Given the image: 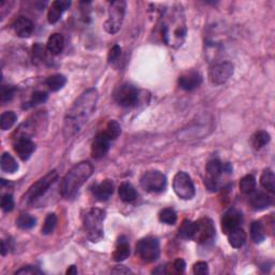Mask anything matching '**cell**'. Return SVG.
Returning a JSON list of instances; mask_svg holds the SVG:
<instances>
[{
    "mask_svg": "<svg viewBox=\"0 0 275 275\" xmlns=\"http://www.w3.org/2000/svg\"><path fill=\"white\" fill-rule=\"evenodd\" d=\"M97 102L98 92L95 88H90L82 92L66 114L64 123V136L66 139L72 138L86 125L96 110Z\"/></svg>",
    "mask_w": 275,
    "mask_h": 275,
    "instance_id": "cell-1",
    "label": "cell"
},
{
    "mask_svg": "<svg viewBox=\"0 0 275 275\" xmlns=\"http://www.w3.org/2000/svg\"><path fill=\"white\" fill-rule=\"evenodd\" d=\"M94 167L88 162H82L73 165L64 176L60 184V194L66 199L72 198L82 185L91 178Z\"/></svg>",
    "mask_w": 275,
    "mask_h": 275,
    "instance_id": "cell-2",
    "label": "cell"
},
{
    "mask_svg": "<svg viewBox=\"0 0 275 275\" xmlns=\"http://www.w3.org/2000/svg\"><path fill=\"white\" fill-rule=\"evenodd\" d=\"M182 7L173 8L172 12L168 15V19L163 24V38L165 42L173 48H179L183 44L187 34L185 18Z\"/></svg>",
    "mask_w": 275,
    "mask_h": 275,
    "instance_id": "cell-3",
    "label": "cell"
},
{
    "mask_svg": "<svg viewBox=\"0 0 275 275\" xmlns=\"http://www.w3.org/2000/svg\"><path fill=\"white\" fill-rule=\"evenodd\" d=\"M106 212L100 209H91L83 215V226L87 238L92 242H98L103 238V220Z\"/></svg>",
    "mask_w": 275,
    "mask_h": 275,
    "instance_id": "cell-4",
    "label": "cell"
},
{
    "mask_svg": "<svg viewBox=\"0 0 275 275\" xmlns=\"http://www.w3.org/2000/svg\"><path fill=\"white\" fill-rule=\"evenodd\" d=\"M58 178V173L56 170L50 171V172L40 179L28 189L27 193L24 196V200L27 204H33L36 201L39 200L41 197H43L52 185L55 183V181Z\"/></svg>",
    "mask_w": 275,
    "mask_h": 275,
    "instance_id": "cell-5",
    "label": "cell"
},
{
    "mask_svg": "<svg viewBox=\"0 0 275 275\" xmlns=\"http://www.w3.org/2000/svg\"><path fill=\"white\" fill-rule=\"evenodd\" d=\"M127 4L123 0L111 2L109 8V18L105 23V29L109 34L114 35L121 29L124 18H125Z\"/></svg>",
    "mask_w": 275,
    "mask_h": 275,
    "instance_id": "cell-6",
    "label": "cell"
},
{
    "mask_svg": "<svg viewBox=\"0 0 275 275\" xmlns=\"http://www.w3.org/2000/svg\"><path fill=\"white\" fill-rule=\"evenodd\" d=\"M137 255L144 262L156 261L160 255V246L157 238L147 237L140 240L136 246Z\"/></svg>",
    "mask_w": 275,
    "mask_h": 275,
    "instance_id": "cell-7",
    "label": "cell"
},
{
    "mask_svg": "<svg viewBox=\"0 0 275 275\" xmlns=\"http://www.w3.org/2000/svg\"><path fill=\"white\" fill-rule=\"evenodd\" d=\"M140 184H141V187L147 193L158 194L165 189L167 178L160 171H147L142 175L141 180H140Z\"/></svg>",
    "mask_w": 275,
    "mask_h": 275,
    "instance_id": "cell-8",
    "label": "cell"
},
{
    "mask_svg": "<svg viewBox=\"0 0 275 275\" xmlns=\"http://www.w3.org/2000/svg\"><path fill=\"white\" fill-rule=\"evenodd\" d=\"M215 235V226L212 220L203 217L194 222V233L191 240L200 244H206L214 240Z\"/></svg>",
    "mask_w": 275,
    "mask_h": 275,
    "instance_id": "cell-9",
    "label": "cell"
},
{
    "mask_svg": "<svg viewBox=\"0 0 275 275\" xmlns=\"http://www.w3.org/2000/svg\"><path fill=\"white\" fill-rule=\"evenodd\" d=\"M173 189L178 197L183 200L193 199L196 194L193 181H191L190 176L183 171L175 174L173 179Z\"/></svg>",
    "mask_w": 275,
    "mask_h": 275,
    "instance_id": "cell-10",
    "label": "cell"
},
{
    "mask_svg": "<svg viewBox=\"0 0 275 275\" xmlns=\"http://www.w3.org/2000/svg\"><path fill=\"white\" fill-rule=\"evenodd\" d=\"M224 172V165L219 159H212L206 164L204 185L210 191H217L220 188V179Z\"/></svg>",
    "mask_w": 275,
    "mask_h": 275,
    "instance_id": "cell-11",
    "label": "cell"
},
{
    "mask_svg": "<svg viewBox=\"0 0 275 275\" xmlns=\"http://www.w3.org/2000/svg\"><path fill=\"white\" fill-rule=\"evenodd\" d=\"M233 74V65L230 61H221L213 65L209 71V79L213 85H221Z\"/></svg>",
    "mask_w": 275,
    "mask_h": 275,
    "instance_id": "cell-12",
    "label": "cell"
},
{
    "mask_svg": "<svg viewBox=\"0 0 275 275\" xmlns=\"http://www.w3.org/2000/svg\"><path fill=\"white\" fill-rule=\"evenodd\" d=\"M116 102L122 107H131L136 105L139 98V91L133 85L125 83L119 86L114 94Z\"/></svg>",
    "mask_w": 275,
    "mask_h": 275,
    "instance_id": "cell-13",
    "label": "cell"
},
{
    "mask_svg": "<svg viewBox=\"0 0 275 275\" xmlns=\"http://www.w3.org/2000/svg\"><path fill=\"white\" fill-rule=\"evenodd\" d=\"M110 142L111 140L109 139L105 131L98 133L92 143V156L95 159L105 157L110 148Z\"/></svg>",
    "mask_w": 275,
    "mask_h": 275,
    "instance_id": "cell-14",
    "label": "cell"
},
{
    "mask_svg": "<svg viewBox=\"0 0 275 275\" xmlns=\"http://www.w3.org/2000/svg\"><path fill=\"white\" fill-rule=\"evenodd\" d=\"M15 153L18 155V157L22 160H27L32 156V154L36 149V144L32 141L30 138L19 137L15 139L13 144Z\"/></svg>",
    "mask_w": 275,
    "mask_h": 275,
    "instance_id": "cell-15",
    "label": "cell"
},
{
    "mask_svg": "<svg viewBox=\"0 0 275 275\" xmlns=\"http://www.w3.org/2000/svg\"><path fill=\"white\" fill-rule=\"evenodd\" d=\"M242 221V214L237 209H230L227 211L221 219V229L222 232L230 233L232 230L240 226Z\"/></svg>",
    "mask_w": 275,
    "mask_h": 275,
    "instance_id": "cell-16",
    "label": "cell"
},
{
    "mask_svg": "<svg viewBox=\"0 0 275 275\" xmlns=\"http://www.w3.org/2000/svg\"><path fill=\"white\" fill-rule=\"evenodd\" d=\"M202 83V76L197 71L186 72L183 75L179 77V85L184 91H194L199 87Z\"/></svg>",
    "mask_w": 275,
    "mask_h": 275,
    "instance_id": "cell-17",
    "label": "cell"
},
{
    "mask_svg": "<svg viewBox=\"0 0 275 275\" xmlns=\"http://www.w3.org/2000/svg\"><path fill=\"white\" fill-rule=\"evenodd\" d=\"M92 193L99 201H107L114 193V183L112 180H105L101 183L92 186Z\"/></svg>",
    "mask_w": 275,
    "mask_h": 275,
    "instance_id": "cell-18",
    "label": "cell"
},
{
    "mask_svg": "<svg viewBox=\"0 0 275 275\" xmlns=\"http://www.w3.org/2000/svg\"><path fill=\"white\" fill-rule=\"evenodd\" d=\"M71 6V2L68 0H56L52 2L48 12V20L50 24H55L60 19L61 15L67 9Z\"/></svg>",
    "mask_w": 275,
    "mask_h": 275,
    "instance_id": "cell-19",
    "label": "cell"
},
{
    "mask_svg": "<svg viewBox=\"0 0 275 275\" xmlns=\"http://www.w3.org/2000/svg\"><path fill=\"white\" fill-rule=\"evenodd\" d=\"M34 23L28 18L18 17L13 23V29L19 38H28L34 32Z\"/></svg>",
    "mask_w": 275,
    "mask_h": 275,
    "instance_id": "cell-20",
    "label": "cell"
},
{
    "mask_svg": "<svg viewBox=\"0 0 275 275\" xmlns=\"http://www.w3.org/2000/svg\"><path fill=\"white\" fill-rule=\"evenodd\" d=\"M250 195V205L255 211L266 210L273 202L271 197L262 193V191H254V193Z\"/></svg>",
    "mask_w": 275,
    "mask_h": 275,
    "instance_id": "cell-21",
    "label": "cell"
},
{
    "mask_svg": "<svg viewBox=\"0 0 275 275\" xmlns=\"http://www.w3.org/2000/svg\"><path fill=\"white\" fill-rule=\"evenodd\" d=\"M130 255V245L125 237H121L116 243V248L113 253V259L117 262L126 260Z\"/></svg>",
    "mask_w": 275,
    "mask_h": 275,
    "instance_id": "cell-22",
    "label": "cell"
},
{
    "mask_svg": "<svg viewBox=\"0 0 275 275\" xmlns=\"http://www.w3.org/2000/svg\"><path fill=\"white\" fill-rule=\"evenodd\" d=\"M65 40L60 34H53L49 38L46 42V50H48L52 55H58L64 50Z\"/></svg>",
    "mask_w": 275,
    "mask_h": 275,
    "instance_id": "cell-23",
    "label": "cell"
},
{
    "mask_svg": "<svg viewBox=\"0 0 275 275\" xmlns=\"http://www.w3.org/2000/svg\"><path fill=\"white\" fill-rule=\"evenodd\" d=\"M228 240L233 248H241L246 242V233L242 228L238 227L230 233H228Z\"/></svg>",
    "mask_w": 275,
    "mask_h": 275,
    "instance_id": "cell-24",
    "label": "cell"
},
{
    "mask_svg": "<svg viewBox=\"0 0 275 275\" xmlns=\"http://www.w3.org/2000/svg\"><path fill=\"white\" fill-rule=\"evenodd\" d=\"M118 196L124 202H132L137 199V191L130 183H122L118 188Z\"/></svg>",
    "mask_w": 275,
    "mask_h": 275,
    "instance_id": "cell-25",
    "label": "cell"
},
{
    "mask_svg": "<svg viewBox=\"0 0 275 275\" xmlns=\"http://www.w3.org/2000/svg\"><path fill=\"white\" fill-rule=\"evenodd\" d=\"M260 184L269 193H275V175L271 169H266L260 176Z\"/></svg>",
    "mask_w": 275,
    "mask_h": 275,
    "instance_id": "cell-26",
    "label": "cell"
},
{
    "mask_svg": "<svg viewBox=\"0 0 275 275\" xmlns=\"http://www.w3.org/2000/svg\"><path fill=\"white\" fill-rule=\"evenodd\" d=\"M270 140H271V137H270L269 132L264 130H259L254 133V136L252 137L251 140V143L252 147L255 149H260L263 147H266V145L270 142Z\"/></svg>",
    "mask_w": 275,
    "mask_h": 275,
    "instance_id": "cell-27",
    "label": "cell"
},
{
    "mask_svg": "<svg viewBox=\"0 0 275 275\" xmlns=\"http://www.w3.org/2000/svg\"><path fill=\"white\" fill-rule=\"evenodd\" d=\"M1 170L6 173H14L18 170V165L9 153H3L1 156Z\"/></svg>",
    "mask_w": 275,
    "mask_h": 275,
    "instance_id": "cell-28",
    "label": "cell"
},
{
    "mask_svg": "<svg viewBox=\"0 0 275 275\" xmlns=\"http://www.w3.org/2000/svg\"><path fill=\"white\" fill-rule=\"evenodd\" d=\"M256 189V179L252 174L243 176L240 181V191L244 195H250Z\"/></svg>",
    "mask_w": 275,
    "mask_h": 275,
    "instance_id": "cell-29",
    "label": "cell"
},
{
    "mask_svg": "<svg viewBox=\"0 0 275 275\" xmlns=\"http://www.w3.org/2000/svg\"><path fill=\"white\" fill-rule=\"evenodd\" d=\"M67 83L66 76L63 74H53L49 76L45 81L46 86H49L52 92H58L63 88Z\"/></svg>",
    "mask_w": 275,
    "mask_h": 275,
    "instance_id": "cell-30",
    "label": "cell"
},
{
    "mask_svg": "<svg viewBox=\"0 0 275 275\" xmlns=\"http://www.w3.org/2000/svg\"><path fill=\"white\" fill-rule=\"evenodd\" d=\"M251 236L255 243H261L266 238V230L260 221H254L251 226Z\"/></svg>",
    "mask_w": 275,
    "mask_h": 275,
    "instance_id": "cell-31",
    "label": "cell"
},
{
    "mask_svg": "<svg viewBox=\"0 0 275 275\" xmlns=\"http://www.w3.org/2000/svg\"><path fill=\"white\" fill-rule=\"evenodd\" d=\"M36 225H37V220L35 219L33 215L30 214H20L18 220H17V226L19 228V229L23 230H28L32 229Z\"/></svg>",
    "mask_w": 275,
    "mask_h": 275,
    "instance_id": "cell-32",
    "label": "cell"
},
{
    "mask_svg": "<svg viewBox=\"0 0 275 275\" xmlns=\"http://www.w3.org/2000/svg\"><path fill=\"white\" fill-rule=\"evenodd\" d=\"M18 116L13 111H7L3 112L1 114V117H0V127H1L2 130H9L10 128H12V126L17 123Z\"/></svg>",
    "mask_w": 275,
    "mask_h": 275,
    "instance_id": "cell-33",
    "label": "cell"
},
{
    "mask_svg": "<svg viewBox=\"0 0 275 275\" xmlns=\"http://www.w3.org/2000/svg\"><path fill=\"white\" fill-rule=\"evenodd\" d=\"M158 216H159V220L167 225H174L176 220H178L176 212L173 209H170V207H167V209L160 211Z\"/></svg>",
    "mask_w": 275,
    "mask_h": 275,
    "instance_id": "cell-34",
    "label": "cell"
},
{
    "mask_svg": "<svg viewBox=\"0 0 275 275\" xmlns=\"http://www.w3.org/2000/svg\"><path fill=\"white\" fill-rule=\"evenodd\" d=\"M105 133L111 141L112 140H116L119 137V134L122 133V127L116 121H110L108 123Z\"/></svg>",
    "mask_w": 275,
    "mask_h": 275,
    "instance_id": "cell-35",
    "label": "cell"
},
{
    "mask_svg": "<svg viewBox=\"0 0 275 275\" xmlns=\"http://www.w3.org/2000/svg\"><path fill=\"white\" fill-rule=\"evenodd\" d=\"M193 233H194V222L191 220H185L179 229V236L182 238H184V240H189V238H193Z\"/></svg>",
    "mask_w": 275,
    "mask_h": 275,
    "instance_id": "cell-36",
    "label": "cell"
},
{
    "mask_svg": "<svg viewBox=\"0 0 275 275\" xmlns=\"http://www.w3.org/2000/svg\"><path fill=\"white\" fill-rule=\"evenodd\" d=\"M186 263L183 259H176L172 263L165 268V273L167 274H181L185 271Z\"/></svg>",
    "mask_w": 275,
    "mask_h": 275,
    "instance_id": "cell-37",
    "label": "cell"
},
{
    "mask_svg": "<svg viewBox=\"0 0 275 275\" xmlns=\"http://www.w3.org/2000/svg\"><path fill=\"white\" fill-rule=\"evenodd\" d=\"M56 225H57L56 215L54 214V213H50V214H48V216H46L43 227H42L43 235H51V233L54 231Z\"/></svg>",
    "mask_w": 275,
    "mask_h": 275,
    "instance_id": "cell-38",
    "label": "cell"
},
{
    "mask_svg": "<svg viewBox=\"0 0 275 275\" xmlns=\"http://www.w3.org/2000/svg\"><path fill=\"white\" fill-rule=\"evenodd\" d=\"M49 95L46 94L45 92H35L33 96H32V99L29 100V102H27V105H26V108H30V107H37L39 105H42L46 100H48Z\"/></svg>",
    "mask_w": 275,
    "mask_h": 275,
    "instance_id": "cell-39",
    "label": "cell"
},
{
    "mask_svg": "<svg viewBox=\"0 0 275 275\" xmlns=\"http://www.w3.org/2000/svg\"><path fill=\"white\" fill-rule=\"evenodd\" d=\"M15 95V88L11 85H2L1 87V102L7 103L13 99Z\"/></svg>",
    "mask_w": 275,
    "mask_h": 275,
    "instance_id": "cell-40",
    "label": "cell"
},
{
    "mask_svg": "<svg viewBox=\"0 0 275 275\" xmlns=\"http://www.w3.org/2000/svg\"><path fill=\"white\" fill-rule=\"evenodd\" d=\"M1 209L3 210V212H11L14 209V200L11 195L6 194L2 196Z\"/></svg>",
    "mask_w": 275,
    "mask_h": 275,
    "instance_id": "cell-41",
    "label": "cell"
},
{
    "mask_svg": "<svg viewBox=\"0 0 275 275\" xmlns=\"http://www.w3.org/2000/svg\"><path fill=\"white\" fill-rule=\"evenodd\" d=\"M194 273L197 275H204L209 273V266L204 261H199L195 263Z\"/></svg>",
    "mask_w": 275,
    "mask_h": 275,
    "instance_id": "cell-42",
    "label": "cell"
},
{
    "mask_svg": "<svg viewBox=\"0 0 275 275\" xmlns=\"http://www.w3.org/2000/svg\"><path fill=\"white\" fill-rule=\"evenodd\" d=\"M122 53V49L119 48V46L116 44L114 45L113 48L109 52V55H108V60L109 63H114V61H116L118 59V57L121 56Z\"/></svg>",
    "mask_w": 275,
    "mask_h": 275,
    "instance_id": "cell-43",
    "label": "cell"
},
{
    "mask_svg": "<svg viewBox=\"0 0 275 275\" xmlns=\"http://www.w3.org/2000/svg\"><path fill=\"white\" fill-rule=\"evenodd\" d=\"M15 274H26V275H34V274H42V271L39 270L37 267H34V266H27V267H24L22 269L18 270Z\"/></svg>",
    "mask_w": 275,
    "mask_h": 275,
    "instance_id": "cell-44",
    "label": "cell"
},
{
    "mask_svg": "<svg viewBox=\"0 0 275 275\" xmlns=\"http://www.w3.org/2000/svg\"><path fill=\"white\" fill-rule=\"evenodd\" d=\"M33 57H34V61L36 60H42V58L44 57V49L41 46L40 44H36L34 46V50H33Z\"/></svg>",
    "mask_w": 275,
    "mask_h": 275,
    "instance_id": "cell-45",
    "label": "cell"
},
{
    "mask_svg": "<svg viewBox=\"0 0 275 275\" xmlns=\"http://www.w3.org/2000/svg\"><path fill=\"white\" fill-rule=\"evenodd\" d=\"M112 273H116V274H129L131 273V271L129 269H127L125 266H116L112 270Z\"/></svg>",
    "mask_w": 275,
    "mask_h": 275,
    "instance_id": "cell-46",
    "label": "cell"
},
{
    "mask_svg": "<svg viewBox=\"0 0 275 275\" xmlns=\"http://www.w3.org/2000/svg\"><path fill=\"white\" fill-rule=\"evenodd\" d=\"M77 273V270L74 266H71L68 270H67V274L68 275H75Z\"/></svg>",
    "mask_w": 275,
    "mask_h": 275,
    "instance_id": "cell-47",
    "label": "cell"
}]
</instances>
